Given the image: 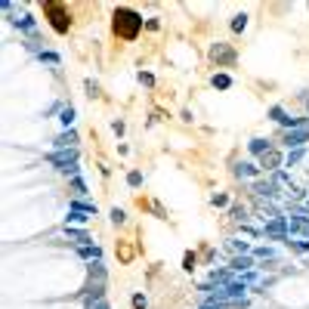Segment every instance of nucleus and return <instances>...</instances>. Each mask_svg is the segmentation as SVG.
<instances>
[{
  "label": "nucleus",
  "mask_w": 309,
  "mask_h": 309,
  "mask_svg": "<svg viewBox=\"0 0 309 309\" xmlns=\"http://www.w3.org/2000/svg\"><path fill=\"white\" fill-rule=\"evenodd\" d=\"M114 34L118 37H124V40H133L136 34L142 31V16L139 13H133V9H127V6H118L114 9Z\"/></svg>",
  "instance_id": "1"
},
{
  "label": "nucleus",
  "mask_w": 309,
  "mask_h": 309,
  "mask_svg": "<svg viewBox=\"0 0 309 309\" xmlns=\"http://www.w3.org/2000/svg\"><path fill=\"white\" fill-rule=\"evenodd\" d=\"M47 161L53 167H59L62 173L77 176V148H62V152H53V155H47Z\"/></svg>",
  "instance_id": "2"
},
{
  "label": "nucleus",
  "mask_w": 309,
  "mask_h": 309,
  "mask_svg": "<svg viewBox=\"0 0 309 309\" xmlns=\"http://www.w3.org/2000/svg\"><path fill=\"white\" fill-rule=\"evenodd\" d=\"M43 9L50 13V19H53V28L59 31V34H65V31H68V25H71V16H68V9H65L62 3H47Z\"/></svg>",
  "instance_id": "3"
},
{
  "label": "nucleus",
  "mask_w": 309,
  "mask_h": 309,
  "mask_svg": "<svg viewBox=\"0 0 309 309\" xmlns=\"http://www.w3.org/2000/svg\"><path fill=\"white\" fill-rule=\"evenodd\" d=\"M284 148H288V152H291V148H294V152H297V148H303L306 142H309V127H297V130H288V133H284Z\"/></svg>",
  "instance_id": "4"
},
{
  "label": "nucleus",
  "mask_w": 309,
  "mask_h": 309,
  "mask_svg": "<svg viewBox=\"0 0 309 309\" xmlns=\"http://www.w3.org/2000/svg\"><path fill=\"white\" fill-rule=\"evenodd\" d=\"M263 232H266V238H291L288 235V216H275V220H269L266 226H263Z\"/></svg>",
  "instance_id": "5"
},
{
  "label": "nucleus",
  "mask_w": 309,
  "mask_h": 309,
  "mask_svg": "<svg viewBox=\"0 0 309 309\" xmlns=\"http://www.w3.org/2000/svg\"><path fill=\"white\" fill-rule=\"evenodd\" d=\"M278 167H284V158H281L278 148L272 145L266 155H260V170H278Z\"/></svg>",
  "instance_id": "6"
},
{
  "label": "nucleus",
  "mask_w": 309,
  "mask_h": 309,
  "mask_svg": "<svg viewBox=\"0 0 309 309\" xmlns=\"http://www.w3.org/2000/svg\"><path fill=\"white\" fill-rule=\"evenodd\" d=\"M235 281V272L232 269H213L210 272V284H216V288H226V284H232ZM207 284V288H210Z\"/></svg>",
  "instance_id": "7"
},
{
  "label": "nucleus",
  "mask_w": 309,
  "mask_h": 309,
  "mask_svg": "<svg viewBox=\"0 0 309 309\" xmlns=\"http://www.w3.org/2000/svg\"><path fill=\"white\" fill-rule=\"evenodd\" d=\"M210 56H213V62H223V65H232L235 62V53L229 50V47H223V43H213Z\"/></svg>",
  "instance_id": "8"
},
{
  "label": "nucleus",
  "mask_w": 309,
  "mask_h": 309,
  "mask_svg": "<svg viewBox=\"0 0 309 309\" xmlns=\"http://www.w3.org/2000/svg\"><path fill=\"white\" fill-rule=\"evenodd\" d=\"M53 145H56V152H62V148H77V133L74 130H65V133H59L53 139Z\"/></svg>",
  "instance_id": "9"
},
{
  "label": "nucleus",
  "mask_w": 309,
  "mask_h": 309,
  "mask_svg": "<svg viewBox=\"0 0 309 309\" xmlns=\"http://www.w3.org/2000/svg\"><path fill=\"white\" fill-rule=\"evenodd\" d=\"M229 269L238 272V275H244V272L257 269V266H254V257H232V260H229Z\"/></svg>",
  "instance_id": "10"
},
{
  "label": "nucleus",
  "mask_w": 309,
  "mask_h": 309,
  "mask_svg": "<svg viewBox=\"0 0 309 309\" xmlns=\"http://www.w3.org/2000/svg\"><path fill=\"white\" fill-rule=\"evenodd\" d=\"M254 192H257V198H275L278 195V182H272V179H266V182H257L254 186Z\"/></svg>",
  "instance_id": "11"
},
{
  "label": "nucleus",
  "mask_w": 309,
  "mask_h": 309,
  "mask_svg": "<svg viewBox=\"0 0 309 309\" xmlns=\"http://www.w3.org/2000/svg\"><path fill=\"white\" fill-rule=\"evenodd\" d=\"M65 235H68V241H71L74 247H84V244H90V235L84 232V229H74V226H65Z\"/></svg>",
  "instance_id": "12"
},
{
  "label": "nucleus",
  "mask_w": 309,
  "mask_h": 309,
  "mask_svg": "<svg viewBox=\"0 0 309 309\" xmlns=\"http://www.w3.org/2000/svg\"><path fill=\"white\" fill-rule=\"evenodd\" d=\"M263 173V170H260V164H254V161H238L235 164V176H250V179H254V176H260Z\"/></svg>",
  "instance_id": "13"
},
{
  "label": "nucleus",
  "mask_w": 309,
  "mask_h": 309,
  "mask_svg": "<svg viewBox=\"0 0 309 309\" xmlns=\"http://www.w3.org/2000/svg\"><path fill=\"white\" fill-rule=\"evenodd\" d=\"M87 272H90V281H96V284H105V266H102V260L90 263V266H87Z\"/></svg>",
  "instance_id": "14"
},
{
  "label": "nucleus",
  "mask_w": 309,
  "mask_h": 309,
  "mask_svg": "<svg viewBox=\"0 0 309 309\" xmlns=\"http://www.w3.org/2000/svg\"><path fill=\"white\" fill-rule=\"evenodd\" d=\"M77 257H81V260H90V263H96V260H102V250H99L96 244H84V247H77Z\"/></svg>",
  "instance_id": "15"
},
{
  "label": "nucleus",
  "mask_w": 309,
  "mask_h": 309,
  "mask_svg": "<svg viewBox=\"0 0 309 309\" xmlns=\"http://www.w3.org/2000/svg\"><path fill=\"white\" fill-rule=\"evenodd\" d=\"M71 210H81V213L96 216V204H93V201H87V198H74V201H71Z\"/></svg>",
  "instance_id": "16"
},
{
  "label": "nucleus",
  "mask_w": 309,
  "mask_h": 309,
  "mask_svg": "<svg viewBox=\"0 0 309 309\" xmlns=\"http://www.w3.org/2000/svg\"><path fill=\"white\" fill-rule=\"evenodd\" d=\"M87 220H90V216L81 213V210H68L65 213V226H87Z\"/></svg>",
  "instance_id": "17"
},
{
  "label": "nucleus",
  "mask_w": 309,
  "mask_h": 309,
  "mask_svg": "<svg viewBox=\"0 0 309 309\" xmlns=\"http://www.w3.org/2000/svg\"><path fill=\"white\" fill-rule=\"evenodd\" d=\"M13 25H16V28H22V31H34V28H37V22H34L28 13H22V16H16V19H13Z\"/></svg>",
  "instance_id": "18"
},
{
  "label": "nucleus",
  "mask_w": 309,
  "mask_h": 309,
  "mask_svg": "<svg viewBox=\"0 0 309 309\" xmlns=\"http://www.w3.org/2000/svg\"><path fill=\"white\" fill-rule=\"evenodd\" d=\"M247 148H250V155H257V158H260V155H266L269 148H272V142H269V139H250Z\"/></svg>",
  "instance_id": "19"
},
{
  "label": "nucleus",
  "mask_w": 309,
  "mask_h": 309,
  "mask_svg": "<svg viewBox=\"0 0 309 309\" xmlns=\"http://www.w3.org/2000/svg\"><path fill=\"white\" fill-rule=\"evenodd\" d=\"M59 121H62V127L71 130V124H74V108H71V105H62V108H59Z\"/></svg>",
  "instance_id": "20"
},
{
  "label": "nucleus",
  "mask_w": 309,
  "mask_h": 309,
  "mask_svg": "<svg viewBox=\"0 0 309 309\" xmlns=\"http://www.w3.org/2000/svg\"><path fill=\"white\" fill-rule=\"evenodd\" d=\"M37 59L47 62V65H53V68H59V56H56L53 50H37Z\"/></svg>",
  "instance_id": "21"
},
{
  "label": "nucleus",
  "mask_w": 309,
  "mask_h": 309,
  "mask_svg": "<svg viewBox=\"0 0 309 309\" xmlns=\"http://www.w3.org/2000/svg\"><path fill=\"white\" fill-rule=\"evenodd\" d=\"M213 87L216 90H229V87H232V77H229V74H213Z\"/></svg>",
  "instance_id": "22"
},
{
  "label": "nucleus",
  "mask_w": 309,
  "mask_h": 309,
  "mask_svg": "<svg viewBox=\"0 0 309 309\" xmlns=\"http://www.w3.org/2000/svg\"><path fill=\"white\" fill-rule=\"evenodd\" d=\"M71 189H74V195H77V198H84V195H87V186H84V179H81V176H71Z\"/></svg>",
  "instance_id": "23"
},
{
  "label": "nucleus",
  "mask_w": 309,
  "mask_h": 309,
  "mask_svg": "<svg viewBox=\"0 0 309 309\" xmlns=\"http://www.w3.org/2000/svg\"><path fill=\"white\" fill-rule=\"evenodd\" d=\"M127 186L130 189H139L142 186V173H139V170H130V173H127Z\"/></svg>",
  "instance_id": "24"
},
{
  "label": "nucleus",
  "mask_w": 309,
  "mask_h": 309,
  "mask_svg": "<svg viewBox=\"0 0 309 309\" xmlns=\"http://www.w3.org/2000/svg\"><path fill=\"white\" fill-rule=\"evenodd\" d=\"M244 28H247V16L238 13V16L232 19V31H244Z\"/></svg>",
  "instance_id": "25"
},
{
  "label": "nucleus",
  "mask_w": 309,
  "mask_h": 309,
  "mask_svg": "<svg viewBox=\"0 0 309 309\" xmlns=\"http://www.w3.org/2000/svg\"><path fill=\"white\" fill-rule=\"evenodd\" d=\"M254 257H260V260H275V250H272V247H257Z\"/></svg>",
  "instance_id": "26"
},
{
  "label": "nucleus",
  "mask_w": 309,
  "mask_h": 309,
  "mask_svg": "<svg viewBox=\"0 0 309 309\" xmlns=\"http://www.w3.org/2000/svg\"><path fill=\"white\" fill-rule=\"evenodd\" d=\"M303 155H306V148H297V152H291V155H288V161H284V167H294Z\"/></svg>",
  "instance_id": "27"
},
{
  "label": "nucleus",
  "mask_w": 309,
  "mask_h": 309,
  "mask_svg": "<svg viewBox=\"0 0 309 309\" xmlns=\"http://www.w3.org/2000/svg\"><path fill=\"white\" fill-rule=\"evenodd\" d=\"M108 216H111V223H114V226H121V223H124V220H127V213H124V210H121V207H114V210H111V213H108Z\"/></svg>",
  "instance_id": "28"
},
{
  "label": "nucleus",
  "mask_w": 309,
  "mask_h": 309,
  "mask_svg": "<svg viewBox=\"0 0 309 309\" xmlns=\"http://www.w3.org/2000/svg\"><path fill=\"white\" fill-rule=\"evenodd\" d=\"M210 204H213V207H226V204H229V195H226V192H220V195L210 198Z\"/></svg>",
  "instance_id": "29"
},
{
  "label": "nucleus",
  "mask_w": 309,
  "mask_h": 309,
  "mask_svg": "<svg viewBox=\"0 0 309 309\" xmlns=\"http://www.w3.org/2000/svg\"><path fill=\"white\" fill-rule=\"evenodd\" d=\"M229 247H232L235 254H247V250H250V247H247V241H232Z\"/></svg>",
  "instance_id": "30"
},
{
  "label": "nucleus",
  "mask_w": 309,
  "mask_h": 309,
  "mask_svg": "<svg viewBox=\"0 0 309 309\" xmlns=\"http://www.w3.org/2000/svg\"><path fill=\"white\" fill-rule=\"evenodd\" d=\"M133 309H145V297L142 294H133Z\"/></svg>",
  "instance_id": "31"
},
{
  "label": "nucleus",
  "mask_w": 309,
  "mask_h": 309,
  "mask_svg": "<svg viewBox=\"0 0 309 309\" xmlns=\"http://www.w3.org/2000/svg\"><path fill=\"white\" fill-rule=\"evenodd\" d=\"M139 81H142L145 87H152V84H155V77H152V74H148V71H139Z\"/></svg>",
  "instance_id": "32"
},
{
  "label": "nucleus",
  "mask_w": 309,
  "mask_h": 309,
  "mask_svg": "<svg viewBox=\"0 0 309 309\" xmlns=\"http://www.w3.org/2000/svg\"><path fill=\"white\" fill-rule=\"evenodd\" d=\"M84 87H87V93H90V96H99V84H93V81H87Z\"/></svg>",
  "instance_id": "33"
},
{
  "label": "nucleus",
  "mask_w": 309,
  "mask_h": 309,
  "mask_svg": "<svg viewBox=\"0 0 309 309\" xmlns=\"http://www.w3.org/2000/svg\"><path fill=\"white\" fill-rule=\"evenodd\" d=\"M111 130L121 136V133H124V121H114V124H111Z\"/></svg>",
  "instance_id": "34"
},
{
  "label": "nucleus",
  "mask_w": 309,
  "mask_h": 309,
  "mask_svg": "<svg viewBox=\"0 0 309 309\" xmlns=\"http://www.w3.org/2000/svg\"><path fill=\"white\" fill-rule=\"evenodd\" d=\"M90 309H108V303H105V300H102V303H93V306H90Z\"/></svg>",
  "instance_id": "35"
},
{
  "label": "nucleus",
  "mask_w": 309,
  "mask_h": 309,
  "mask_svg": "<svg viewBox=\"0 0 309 309\" xmlns=\"http://www.w3.org/2000/svg\"><path fill=\"white\" fill-rule=\"evenodd\" d=\"M306 210H309V198H306Z\"/></svg>",
  "instance_id": "36"
},
{
  "label": "nucleus",
  "mask_w": 309,
  "mask_h": 309,
  "mask_svg": "<svg viewBox=\"0 0 309 309\" xmlns=\"http://www.w3.org/2000/svg\"><path fill=\"white\" fill-rule=\"evenodd\" d=\"M201 309H207V306H201Z\"/></svg>",
  "instance_id": "37"
}]
</instances>
